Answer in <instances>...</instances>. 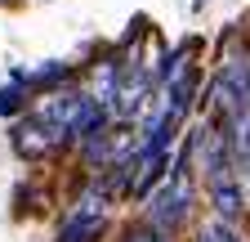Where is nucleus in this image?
I'll use <instances>...</instances> for the list:
<instances>
[{"instance_id": "3", "label": "nucleus", "mask_w": 250, "mask_h": 242, "mask_svg": "<svg viewBox=\"0 0 250 242\" xmlns=\"http://www.w3.org/2000/svg\"><path fill=\"white\" fill-rule=\"evenodd\" d=\"M9 139H14V153H18V157H27V162H45V157L62 153V148L72 144L58 126H49V121H45V117H36V112L22 117L18 126L9 130Z\"/></svg>"}, {"instance_id": "2", "label": "nucleus", "mask_w": 250, "mask_h": 242, "mask_svg": "<svg viewBox=\"0 0 250 242\" xmlns=\"http://www.w3.org/2000/svg\"><path fill=\"white\" fill-rule=\"evenodd\" d=\"M112 193L94 179V184L72 202V211L62 216V224H58V242H99L103 233H107V224H112Z\"/></svg>"}, {"instance_id": "1", "label": "nucleus", "mask_w": 250, "mask_h": 242, "mask_svg": "<svg viewBox=\"0 0 250 242\" xmlns=\"http://www.w3.org/2000/svg\"><path fill=\"white\" fill-rule=\"evenodd\" d=\"M188 162H192V144L174 157L166 184L152 193V206H147V224H156L161 233H179L188 224V211H192V184H188Z\"/></svg>"}, {"instance_id": "4", "label": "nucleus", "mask_w": 250, "mask_h": 242, "mask_svg": "<svg viewBox=\"0 0 250 242\" xmlns=\"http://www.w3.org/2000/svg\"><path fill=\"white\" fill-rule=\"evenodd\" d=\"M210 206H214V220L241 224V184H237L232 175H224V179L210 184Z\"/></svg>"}, {"instance_id": "8", "label": "nucleus", "mask_w": 250, "mask_h": 242, "mask_svg": "<svg viewBox=\"0 0 250 242\" xmlns=\"http://www.w3.org/2000/svg\"><path fill=\"white\" fill-rule=\"evenodd\" d=\"M241 170H246V189H250V153H246V162H241Z\"/></svg>"}, {"instance_id": "6", "label": "nucleus", "mask_w": 250, "mask_h": 242, "mask_svg": "<svg viewBox=\"0 0 250 242\" xmlns=\"http://www.w3.org/2000/svg\"><path fill=\"white\" fill-rule=\"evenodd\" d=\"M197 242H246V233L237 224H224V220H210L197 229Z\"/></svg>"}, {"instance_id": "5", "label": "nucleus", "mask_w": 250, "mask_h": 242, "mask_svg": "<svg viewBox=\"0 0 250 242\" xmlns=\"http://www.w3.org/2000/svg\"><path fill=\"white\" fill-rule=\"evenodd\" d=\"M27 95H31V90L14 76L9 85H0V117H14V112H22L27 108Z\"/></svg>"}, {"instance_id": "7", "label": "nucleus", "mask_w": 250, "mask_h": 242, "mask_svg": "<svg viewBox=\"0 0 250 242\" xmlns=\"http://www.w3.org/2000/svg\"><path fill=\"white\" fill-rule=\"evenodd\" d=\"M121 242H170V233H161L156 224L139 220V224H130V229H125V238H121Z\"/></svg>"}]
</instances>
